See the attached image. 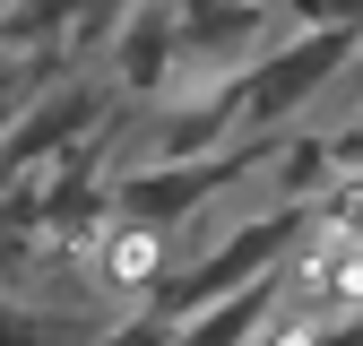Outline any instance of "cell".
Listing matches in <instances>:
<instances>
[{
  "label": "cell",
  "instance_id": "cell-1",
  "mask_svg": "<svg viewBox=\"0 0 363 346\" xmlns=\"http://www.w3.org/2000/svg\"><path fill=\"white\" fill-rule=\"evenodd\" d=\"M354 43H363V26H294L277 52L242 78V139H286V130H303L337 96Z\"/></svg>",
  "mask_w": 363,
  "mask_h": 346
},
{
  "label": "cell",
  "instance_id": "cell-2",
  "mask_svg": "<svg viewBox=\"0 0 363 346\" xmlns=\"http://www.w3.org/2000/svg\"><path fill=\"white\" fill-rule=\"evenodd\" d=\"M104 121H113V96H104V86H86V78H69V86H43V96L18 113V130L0 139V182H26V173H43L61 147L96 139Z\"/></svg>",
  "mask_w": 363,
  "mask_h": 346
},
{
  "label": "cell",
  "instance_id": "cell-3",
  "mask_svg": "<svg viewBox=\"0 0 363 346\" xmlns=\"http://www.w3.org/2000/svg\"><path fill=\"white\" fill-rule=\"evenodd\" d=\"M182 260H191V225H139V216H113L104 242L86 251V277H96V294H156Z\"/></svg>",
  "mask_w": 363,
  "mask_h": 346
},
{
  "label": "cell",
  "instance_id": "cell-4",
  "mask_svg": "<svg viewBox=\"0 0 363 346\" xmlns=\"http://www.w3.org/2000/svg\"><path fill=\"white\" fill-rule=\"evenodd\" d=\"M96 312H52V303L0 294V346H96Z\"/></svg>",
  "mask_w": 363,
  "mask_h": 346
},
{
  "label": "cell",
  "instance_id": "cell-5",
  "mask_svg": "<svg viewBox=\"0 0 363 346\" xmlns=\"http://www.w3.org/2000/svg\"><path fill=\"white\" fill-rule=\"evenodd\" d=\"M329 156H337L346 182H363V104H346V121L329 130Z\"/></svg>",
  "mask_w": 363,
  "mask_h": 346
},
{
  "label": "cell",
  "instance_id": "cell-6",
  "mask_svg": "<svg viewBox=\"0 0 363 346\" xmlns=\"http://www.w3.org/2000/svg\"><path fill=\"white\" fill-rule=\"evenodd\" d=\"M0 9H9V0H0Z\"/></svg>",
  "mask_w": 363,
  "mask_h": 346
}]
</instances>
